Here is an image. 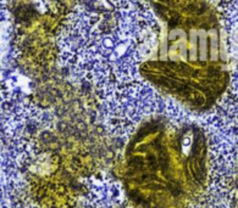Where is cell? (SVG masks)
I'll use <instances>...</instances> for the list:
<instances>
[{"label":"cell","mask_w":238,"mask_h":208,"mask_svg":"<svg viewBox=\"0 0 238 208\" xmlns=\"http://www.w3.org/2000/svg\"><path fill=\"white\" fill-rule=\"evenodd\" d=\"M105 2L112 4V5H116V6H127V5H132V4H136L140 0H105Z\"/></svg>","instance_id":"obj_3"},{"label":"cell","mask_w":238,"mask_h":208,"mask_svg":"<svg viewBox=\"0 0 238 208\" xmlns=\"http://www.w3.org/2000/svg\"><path fill=\"white\" fill-rule=\"evenodd\" d=\"M220 14L224 24L238 43V0H207Z\"/></svg>","instance_id":"obj_2"},{"label":"cell","mask_w":238,"mask_h":208,"mask_svg":"<svg viewBox=\"0 0 238 208\" xmlns=\"http://www.w3.org/2000/svg\"><path fill=\"white\" fill-rule=\"evenodd\" d=\"M161 28L145 0L116 6L105 0L78 3L57 36L64 65L109 99L149 98L142 71L152 60Z\"/></svg>","instance_id":"obj_1"}]
</instances>
